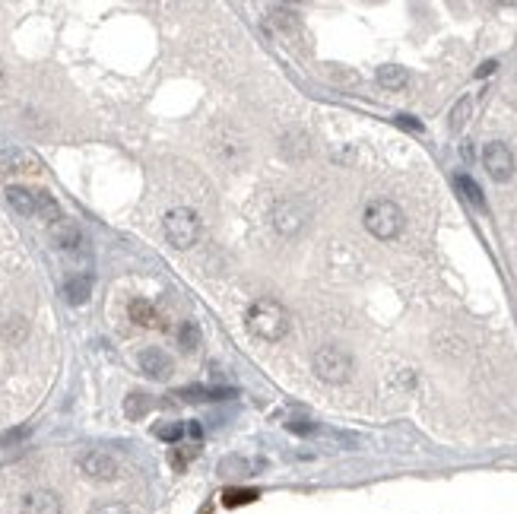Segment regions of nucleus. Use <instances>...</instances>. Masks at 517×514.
I'll list each match as a JSON object with an SVG mask.
<instances>
[{
  "label": "nucleus",
  "instance_id": "f257e3e1",
  "mask_svg": "<svg viewBox=\"0 0 517 514\" xmlns=\"http://www.w3.org/2000/svg\"><path fill=\"white\" fill-rule=\"evenodd\" d=\"M248 330L267 343H276L289 334V311L276 299H257L248 308Z\"/></svg>",
  "mask_w": 517,
  "mask_h": 514
},
{
  "label": "nucleus",
  "instance_id": "f03ea898",
  "mask_svg": "<svg viewBox=\"0 0 517 514\" xmlns=\"http://www.w3.org/2000/svg\"><path fill=\"white\" fill-rule=\"evenodd\" d=\"M6 200H10V207L16 209V213L45 219L48 226L60 219L58 200H54L48 191H32V187H23V185H10V187H6Z\"/></svg>",
  "mask_w": 517,
  "mask_h": 514
},
{
  "label": "nucleus",
  "instance_id": "7ed1b4c3",
  "mask_svg": "<svg viewBox=\"0 0 517 514\" xmlns=\"http://www.w3.org/2000/svg\"><path fill=\"white\" fill-rule=\"evenodd\" d=\"M362 219H365V229L381 241H391L403 232V209L393 204V200H384V197L371 200V204L365 207Z\"/></svg>",
  "mask_w": 517,
  "mask_h": 514
},
{
  "label": "nucleus",
  "instance_id": "20e7f679",
  "mask_svg": "<svg viewBox=\"0 0 517 514\" xmlns=\"http://www.w3.org/2000/svg\"><path fill=\"white\" fill-rule=\"evenodd\" d=\"M165 239L172 241L178 251H187V248L197 245L200 239V216L187 207H175L168 209L165 216Z\"/></svg>",
  "mask_w": 517,
  "mask_h": 514
},
{
  "label": "nucleus",
  "instance_id": "39448f33",
  "mask_svg": "<svg viewBox=\"0 0 517 514\" xmlns=\"http://www.w3.org/2000/svg\"><path fill=\"white\" fill-rule=\"evenodd\" d=\"M311 368H315V375L321 378V381L343 384V381H349V375H352V356L346 353L343 346H321L315 353V359H311Z\"/></svg>",
  "mask_w": 517,
  "mask_h": 514
},
{
  "label": "nucleus",
  "instance_id": "423d86ee",
  "mask_svg": "<svg viewBox=\"0 0 517 514\" xmlns=\"http://www.w3.org/2000/svg\"><path fill=\"white\" fill-rule=\"evenodd\" d=\"M42 168V159L32 150H23V146H4L0 150V175H38Z\"/></svg>",
  "mask_w": 517,
  "mask_h": 514
},
{
  "label": "nucleus",
  "instance_id": "0eeeda50",
  "mask_svg": "<svg viewBox=\"0 0 517 514\" xmlns=\"http://www.w3.org/2000/svg\"><path fill=\"white\" fill-rule=\"evenodd\" d=\"M482 165H486V172L492 175L495 181H508L514 175V155L508 150V143H501V140H492V143L482 146Z\"/></svg>",
  "mask_w": 517,
  "mask_h": 514
},
{
  "label": "nucleus",
  "instance_id": "6e6552de",
  "mask_svg": "<svg viewBox=\"0 0 517 514\" xmlns=\"http://www.w3.org/2000/svg\"><path fill=\"white\" fill-rule=\"evenodd\" d=\"M80 470L86 473L89 479H99V483H108V479L118 476V457L108 454L102 448H92V451H83L80 454Z\"/></svg>",
  "mask_w": 517,
  "mask_h": 514
},
{
  "label": "nucleus",
  "instance_id": "1a4fd4ad",
  "mask_svg": "<svg viewBox=\"0 0 517 514\" xmlns=\"http://www.w3.org/2000/svg\"><path fill=\"white\" fill-rule=\"evenodd\" d=\"M305 219H308V209L298 204V200H292V197H285L273 207V226H276V232L280 235H285V239H292V235L305 226Z\"/></svg>",
  "mask_w": 517,
  "mask_h": 514
},
{
  "label": "nucleus",
  "instance_id": "9d476101",
  "mask_svg": "<svg viewBox=\"0 0 517 514\" xmlns=\"http://www.w3.org/2000/svg\"><path fill=\"white\" fill-rule=\"evenodd\" d=\"M48 232H51V241L60 248V251L80 254V251H83V245H86L80 226L73 219H64V216H60L58 222H51V226H48Z\"/></svg>",
  "mask_w": 517,
  "mask_h": 514
},
{
  "label": "nucleus",
  "instance_id": "9b49d317",
  "mask_svg": "<svg viewBox=\"0 0 517 514\" xmlns=\"http://www.w3.org/2000/svg\"><path fill=\"white\" fill-rule=\"evenodd\" d=\"M23 514H64V505H60L58 492L51 489H32L23 496V505H19Z\"/></svg>",
  "mask_w": 517,
  "mask_h": 514
},
{
  "label": "nucleus",
  "instance_id": "f8f14e48",
  "mask_svg": "<svg viewBox=\"0 0 517 514\" xmlns=\"http://www.w3.org/2000/svg\"><path fill=\"white\" fill-rule=\"evenodd\" d=\"M140 368L146 371L149 378H165L168 371H172V359H168V353H162L159 346H146L140 353Z\"/></svg>",
  "mask_w": 517,
  "mask_h": 514
},
{
  "label": "nucleus",
  "instance_id": "ddd939ff",
  "mask_svg": "<svg viewBox=\"0 0 517 514\" xmlns=\"http://www.w3.org/2000/svg\"><path fill=\"white\" fill-rule=\"evenodd\" d=\"M181 400H229L235 397V388H209V384H190V388L178 390Z\"/></svg>",
  "mask_w": 517,
  "mask_h": 514
},
{
  "label": "nucleus",
  "instance_id": "4468645a",
  "mask_svg": "<svg viewBox=\"0 0 517 514\" xmlns=\"http://www.w3.org/2000/svg\"><path fill=\"white\" fill-rule=\"evenodd\" d=\"M89 292H92V276L89 273H73V276H67V283H64V299L70 302V305H83V302L89 299Z\"/></svg>",
  "mask_w": 517,
  "mask_h": 514
},
{
  "label": "nucleus",
  "instance_id": "2eb2a0df",
  "mask_svg": "<svg viewBox=\"0 0 517 514\" xmlns=\"http://www.w3.org/2000/svg\"><path fill=\"white\" fill-rule=\"evenodd\" d=\"M378 83L384 86V89H403V86L410 83V73H406V67L384 64V67H378Z\"/></svg>",
  "mask_w": 517,
  "mask_h": 514
},
{
  "label": "nucleus",
  "instance_id": "dca6fc26",
  "mask_svg": "<svg viewBox=\"0 0 517 514\" xmlns=\"http://www.w3.org/2000/svg\"><path fill=\"white\" fill-rule=\"evenodd\" d=\"M127 315H131V321L140 324V327H156V324H159V315H156L153 302H146V299H134L131 308H127Z\"/></svg>",
  "mask_w": 517,
  "mask_h": 514
},
{
  "label": "nucleus",
  "instance_id": "f3484780",
  "mask_svg": "<svg viewBox=\"0 0 517 514\" xmlns=\"http://www.w3.org/2000/svg\"><path fill=\"white\" fill-rule=\"evenodd\" d=\"M454 185H457V191L464 194V200L467 204H473L476 209H486V197H482V191H479V185L470 178V175H457L454 178Z\"/></svg>",
  "mask_w": 517,
  "mask_h": 514
},
{
  "label": "nucleus",
  "instance_id": "a211bd4d",
  "mask_svg": "<svg viewBox=\"0 0 517 514\" xmlns=\"http://www.w3.org/2000/svg\"><path fill=\"white\" fill-rule=\"evenodd\" d=\"M470 111H473V96H464L457 105H454V111H451V127H454V131H460V127L470 121Z\"/></svg>",
  "mask_w": 517,
  "mask_h": 514
},
{
  "label": "nucleus",
  "instance_id": "6ab92c4d",
  "mask_svg": "<svg viewBox=\"0 0 517 514\" xmlns=\"http://www.w3.org/2000/svg\"><path fill=\"white\" fill-rule=\"evenodd\" d=\"M261 496L257 489H229L226 496H222V502H226V508H238V505H248L254 502V498Z\"/></svg>",
  "mask_w": 517,
  "mask_h": 514
},
{
  "label": "nucleus",
  "instance_id": "aec40b11",
  "mask_svg": "<svg viewBox=\"0 0 517 514\" xmlns=\"http://www.w3.org/2000/svg\"><path fill=\"white\" fill-rule=\"evenodd\" d=\"M149 403H153V400H149V394H131V397L124 400V412H127L131 419H140L143 412L149 410Z\"/></svg>",
  "mask_w": 517,
  "mask_h": 514
},
{
  "label": "nucleus",
  "instance_id": "412c9836",
  "mask_svg": "<svg viewBox=\"0 0 517 514\" xmlns=\"http://www.w3.org/2000/svg\"><path fill=\"white\" fill-rule=\"evenodd\" d=\"M178 343H181V349H194L200 343V327L194 321H185L178 330Z\"/></svg>",
  "mask_w": 517,
  "mask_h": 514
},
{
  "label": "nucleus",
  "instance_id": "4be33fe9",
  "mask_svg": "<svg viewBox=\"0 0 517 514\" xmlns=\"http://www.w3.org/2000/svg\"><path fill=\"white\" fill-rule=\"evenodd\" d=\"M285 429H289L292 435H317V425L311 422L308 416H292L289 422H285Z\"/></svg>",
  "mask_w": 517,
  "mask_h": 514
},
{
  "label": "nucleus",
  "instance_id": "5701e85b",
  "mask_svg": "<svg viewBox=\"0 0 517 514\" xmlns=\"http://www.w3.org/2000/svg\"><path fill=\"white\" fill-rule=\"evenodd\" d=\"M156 435H159L162 442H178V438L185 435V425L181 422H162V425H156Z\"/></svg>",
  "mask_w": 517,
  "mask_h": 514
},
{
  "label": "nucleus",
  "instance_id": "b1692460",
  "mask_svg": "<svg viewBox=\"0 0 517 514\" xmlns=\"http://www.w3.org/2000/svg\"><path fill=\"white\" fill-rule=\"evenodd\" d=\"M89 514H131L124 502H95Z\"/></svg>",
  "mask_w": 517,
  "mask_h": 514
},
{
  "label": "nucleus",
  "instance_id": "393cba45",
  "mask_svg": "<svg viewBox=\"0 0 517 514\" xmlns=\"http://www.w3.org/2000/svg\"><path fill=\"white\" fill-rule=\"evenodd\" d=\"M4 334H6V340H10V343H19L26 337V321H23V317H13V321L6 324Z\"/></svg>",
  "mask_w": 517,
  "mask_h": 514
},
{
  "label": "nucleus",
  "instance_id": "a878e982",
  "mask_svg": "<svg viewBox=\"0 0 517 514\" xmlns=\"http://www.w3.org/2000/svg\"><path fill=\"white\" fill-rule=\"evenodd\" d=\"M393 121H397L400 127H406V131H416V133H423V124H419V121H413L410 114H397V118H393Z\"/></svg>",
  "mask_w": 517,
  "mask_h": 514
},
{
  "label": "nucleus",
  "instance_id": "bb28decb",
  "mask_svg": "<svg viewBox=\"0 0 517 514\" xmlns=\"http://www.w3.org/2000/svg\"><path fill=\"white\" fill-rule=\"evenodd\" d=\"M495 67H499V64H495V60H486V64L479 67V73H476V77H489V73H492Z\"/></svg>",
  "mask_w": 517,
  "mask_h": 514
},
{
  "label": "nucleus",
  "instance_id": "cd10ccee",
  "mask_svg": "<svg viewBox=\"0 0 517 514\" xmlns=\"http://www.w3.org/2000/svg\"><path fill=\"white\" fill-rule=\"evenodd\" d=\"M185 432H187L190 438H200V435H203V432H200V425H197V422H187V425H185Z\"/></svg>",
  "mask_w": 517,
  "mask_h": 514
},
{
  "label": "nucleus",
  "instance_id": "c85d7f7f",
  "mask_svg": "<svg viewBox=\"0 0 517 514\" xmlns=\"http://www.w3.org/2000/svg\"><path fill=\"white\" fill-rule=\"evenodd\" d=\"M0 86H4V70H0Z\"/></svg>",
  "mask_w": 517,
  "mask_h": 514
}]
</instances>
